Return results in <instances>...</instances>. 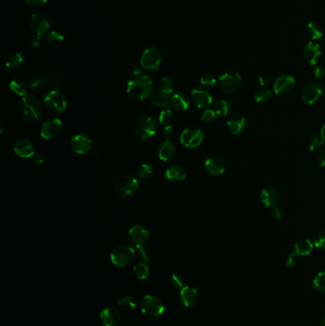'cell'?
Returning <instances> with one entry per match:
<instances>
[{"label":"cell","instance_id":"4dcf8cb0","mask_svg":"<svg viewBox=\"0 0 325 326\" xmlns=\"http://www.w3.org/2000/svg\"><path fill=\"white\" fill-rule=\"evenodd\" d=\"M10 89L14 94L22 98L28 94L29 87L27 81H23L20 78H15L10 82Z\"/></svg>","mask_w":325,"mask_h":326},{"label":"cell","instance_id":"d6986e66","mask_svg":"<svg viewBox=\"0 0 325 326\" xmlns=\"http://www.w3.org/2000/svg\"><path fill=\"white\" fill-rule=\"evenodd\" d=\"M191 101L193 104L199 108L203 109L210 106L213 102L212 96L205 90L202 89H194L191 92Z\"/></svg>","mask_w":325,"mask_h":326},{"label":"cell","instance_id":"9f6ffc18","mask_svg":"<svg viewBox=\"0 0 325 326\" xmlns=\"http://www.w3.org/2000/svg\"><path fill=\"white\" fill-rule=\"evenodd\" d=\"M29 5L34 7V8H40L43 7L48 0H26Z\"/></svg>","mask_w":325,"mask_h":326},{"label":"cell","instance_id":"ab89813d","mask_svg":"<svg viewBox=\"0 0 325 326\" xmlns=\"http://www.w3.org/2000/svg\"><path fill=\"white\" fill-rule=\"evenodd\" d=\"M118 305L119 307L122 310V311H132L133 309H135L137 303L136 301L130 297V296H123L120 299H119L118 301Z\"/></svg>","mask_w":325,"mask_h":326},{"label":"cell","instance_id":"b9f144b4","mask_svg":"<svg viewBox=\"0 0 325 326\" xmlns=\"http://www.w3.org/2000/svg\"><path fill=\"white\" fill-rule=\"evenodd\" d=\"M154 173V169L152 167V165L148 164V163H143L139 166L138 171H137V175L138 177L142 180H147L151 178V176H153Z\"/></svg>","mask_w":325,"mask_h":326},{"label":"cell","instance_id":"2e32d148","mask_svg":"<svg viewBox=\"0 0 325 326\" xmlns=\"http://www.w3.org/2000/svg\"><path fill=\"white\" fill-rule=\"evenodd\" d=\"M14 153L21 158H30L35 154V147L32 140L21 138L17 140L13 145Z\"/></svg>","mask_w":325,"mask_h":326},{"label":"cell","instance_id":"e575fe53","mask_svg":"<svg viewBox=\"0 0 325 326\" xmlns=\"http://www.w3.org/2000/svg\"><path fill=\"white\" fill-rule=\"evenodd\" d=\"M272 97V92L267 87H259L254 93V100L257 103L267 102Z\"/></svg>","mask_w":325,"mask_h":326},{"label":"cell","instance_id":"ac0fdd59","mask_svg":"<svg viewBox=\"0 0 325 326\" xmlns=\"http://www.w3.org/2000/svg\"><path fill=\"white\" fill-rule=\"evenodd\" d=\"M302 56L306 63L316 65L322 56L321 46L318 43L309 42L302 50Z\"/></svg>","mask_w":325,"mask_h":326},{"label":"cell","instance_id":"9c48e42d","mask_svg":"<svg viewBox=\"0 0 325 326\" xmlns=\"http://www.w3.org/2000/svg\"><path fill=\"white\" fill-rule=\"evenodd\" d=\"M128 238L133 247L143 248L149 240V233L145 227L140 224L132 226L128 232Z\"/></svg>","mask_w":325,"mask_h":326},{"label":"cell","instance_id":"7c38bea8","mask_svg":"<svg viewBox=\"0 0 325 326\" xmlns=\"http://www.w3.org/2000/svg\"><path fill=\"white\" fill-rule=\"evenodd\" d=\"M50 27L49 18L43 14L35 13L29 18V28L35 35H44L50 30Z\"/></svg>","mask_w":325,"mask_h":326},{"label":"cell","instance_id":"f6af8a7d","mask_svg":"<svg viewBox=\"0 0 325 326\" xmlns=\"http://www.w3.org/2000/svg\"><path fill=\"white\" fill-rule=\"evenodd\" d=\"M216 117H217V115H216V113L214 112L213 109H206L203 112L200 120L203 123H212L215 120Z\"/></svg>","mask_w":325,"mask_h":326},{"label":"cell","instance_id":"db71d44e","mask_svg":"<svg viewBox=\"0 0 325 326\" xmlns=\"http://www.w3.org/2000/svg\"><path fill=\"white\" fill-rule=\"evenodd\" d=\"M314 75L318 79H323L325 77V66L319 65L314 70Z\"/></svg>","mask_w":325,"mask_h":326},{"label":"cell","instance_id":"8992f818","mask_svg":"<svg viewBox=\"0 0 325 326\" xmlns=\"http://www.w3.org/2000/svg\"><path fill=\"white\" fill-rule=\"evenodd\" d=\"M241 83H242L241 76L236 72L226 73L224 75H222L218 81L220 90L228 95L236 93L240 88Z\"/></svg>","mask_w":325,"mask_h":326},{"label":"cell","instance_id":"6125c7cd","mask_svg":"<svg viewBox=\"0 0 325 326\" xmlns=\"http://www.w3.org/2000/svg\"><path fill=\"white\" fill-rule=\"evenodd\" d=\"M318 326H325V319L322 320V321L320 322V324L318 325Z\"/></svg>","mask_w":325,"mask_h":326},{"label":"cell","instance_id":"4fadbf2b","mask_svg":"<svg viewBox=\"0 0 325 326\" xmlns=\"http://www.w3.org/2000/svg\"><path fill=\"white\" fill-rule=\"evenodd\" d=\"M323 95V89L319 82L317 81H309L307 82L301 90V98L302 101L306 104H314L320 100Z\"/></svg>","mask_w":325,"mask_h":326},{"label":"cell","instance_id":"680465c9","mask_svg":"<svg viewBox=\"0 0 325 326\" xmlns=\"http://www.w3.org/2000/svg\"><path fill=\"white\" fill-rule=\"evenodd\" d=\"M271 214L272 216L275 218V220H279L282 216V213H281V210L279 208H277L276 206H274L271 208Z\"/></svg>","mask_w":325,"mask_h":326},{"label":"cell","instance_id":"74e56055","mask_svg":"<svg viewBox=\"0 0 325 326\" xmlns=\"http://www.w3.org/2000/svg\"><path fill=\"white\" fill-rule=\"evenodd\" d=\"M174 120H175V114L173 110L169 108L161 111L158 116V121L162 125H170L174 121Z\"/></svg>","mask_w":325,"mask_h":326},{"label":"cell","instance_id":"ee69618b","mask_svg":"<svg viewBox=\"0 0 325 326\" xmlns=\"http://www.w3.org/2000/svg\"><path fill=\"white\" fill-rule=\"evenodd\" d=\"M171 285L175 289H181L185 286V278L179 274H174L170 279Z\"/></svg>","mask_w":325,"mask_h":326},{"label":"cell","instance_id":"7dc6e473","mask_svg":"<svg viewBox=\"0 0 325 326\" xmlns=\"http://www.w3.org/2000/svg\"><path fill=\"white\" fill-rule=\"evenodd\" d=\"M137 257L139 260V262L146 263V264H149L151 262L150 257H149L148 253L143 248L137 249Z\"/></svg>","mask_w":325,"mask_h":326},{"label":"cell","instance_id":"c3c4849f","mask_svg":"<svg viewBox=\"0 0 325 326\" xmlns=\"http://www.w3.org/2000/svg\"><path fill=\"white\" fill-rule=\"evenodd\" d=\"M315 245L319 249L325 250V231L320 232L315 238Z\"/></svg>","mask_w":325,"mask_h":326},{"label":"cell","instance_id":"603a6c76","mask_svg":"<svg viewBox=\"0 0 325 326\" xmlns=\"http://www.w3.org/2000/svg\"><path fill=\"white\" fill-rule=\"evenodd\" d=\"M100 320L104 326H117L120 323V314L114 307H107L100 313Z\"/></svg>","mask_w":325,"mask_h":326},{"label":"cell","instance_id":"ba28073f","mask_svg":"<svg viewBox=\"0 0 325 326\" xmlns=\"http://www.w3.org/2000/svg\"><path fill=\"white\" fill-rule=\"evenodd\" d=\"M44 106L52 114H59L66 110L67 101L65 97L56 90H51L50 93L44 98Z\"/></svg>","mask_w":325,"mask_h":326},{"label":"cell","instance_id":"277c9868","mask_svg":"<svg viewBox=\"0 0 325 326\" xmlns=\"http://www.w3.org/2000/svg\"><path fill=\"white\" fill-rule=\"evenodd\" d=\"M139 309L144 315L156 318L164 313L165 305L159 298L146 295L139 301Z\"/></svg>","mask_w":325,"mask_h":326},{"label":"cell","instance_id":"7402d4cb","mask_svg":"<svg viewBox=\"0 0 325 326\" xmlns=\"http://www.w3.org/2000/svg\"><path fill=\"white\" fill-rule=\"evenodd\" d=\"M180 300L185 307L194 306L199 300V293L197 289L193 286L186 285L180 289Z\"/></svg>","mask_w":325,"mask_h":326},{"label":"cell","instance_id":"8fae6325","mask_svg":"<svg viewBox=\"0 0 325 326\" xmlns=\"http://www.w3.org/2000/svg\"><path fill=\"white\" fill-rule=\"evenodd\" d=\"M162 62V54L156 48L151 47L144 51L140 57V64L143 69L153 71L156 70Z\"/></svg>","mask_w":325,"mask_h":326},{"label":"cell","instance_id":"3957f363","mask_svg":"<svg viewBox=\"0 0 325 326\" xmlns=\"http://www.w3.org/2000/svg\"><path fill=\"white\" fill-rule=\"evenodd\" d=\"M110 258L116 266L127 267L136 260L137 250L130 245H120L112 251Z\"/></svg>","mask_w":325,"mask_h":326},{"label":"cell","instance_id":"816d5d0a","mask_svg":"<svg viewBox=\"0 0 325 326\" xmlns=\"http://www.w3.org/2000/svg\"><path fill=\"white\" fill-rule=\"evenodd\" d=\"M142 69H143V67H142V65L140 63L139 64L138 63H135L130 68V74L135 75V76H138V75H140V74H141Z\"/></svg>","mask_w":325,"mask_h":326},{"label":"cell","instance_id":"5bb4252c","mask_svg":"<svg viewBox=\"0 0 325 326\" xmlns=\"http://www.w3.org/2000/svg\"><path fill=\"white\" fill-rule=\"evenodd\" d=\"M63 128V123L59 119L52 118L43 122L40 128V136L44 139H53L57 137Z\"/></svg>","mask_w":325,"mask_h":326},{"label":"cell","instance_id":"1f68e13d","mask_svg":"<svg viewBox=\"0 0 325 326\" xmlns=\"http://www.w3.org/2000/svg\"><path fill=\"white\" fill-rule=\"evenodd\" d=\"M152 104L154 107L167 108L171 105V98H169V96L167 94L163 93L161 90H158L153 96Z\"/></svg>","mask_w":325,"mask_h":326},{"label":"cell","instance_id":"cb8c5ba5","mask_svg":"<svg viewBox=\"0 0 325 326\" xmlns=\"http://www.w3.org/2000/svg\"><path fill=\"white\" fill-rule=\"evenodd\" d=\"M175 152V143L170 139H165L157 147V156L162 161H169L174 157Z\"/></svg>","mask_w":325,"mask_h":326},{"label":"cell","instance_id":"d4e9b609","mask_svg":"<svg viewBox=\"0 0 325 326\" xmlns=\"http://www.w3.org/2000/svg\"><path fill=\"white\" fill-rule=\"evenodd\" d=\"M246 127V120L241 115H234L227 121V129L232 135L241 134Z\"/></svg>","mask_w":325,"mask_h":326},{"label":"cell","instance_id":"d590c367","mask_svg":"<svg viewBox=\"0 0 325 326\" xmlns=\"http://www.w3.org/2000/svg\"><path fill=\"white\" fill-rule=\"evenodd\" d=\"M324 141L322 138L321 134L318 135L317 133L312 134L309 137V149L313 153H319L320 151L323 150V145H324Z\"/></svg>","mask_w":325,"mask_h":326},{"label":"cell","instance_id":"f5cc1de1","mask_svg":"<svg viewBox=\"0 0 325 326\" xmlns=\"http://www.w3.org/2000/svg\"><path fill=\"white\" fill-rule=\"evenodd\" d=\"M174 133H175L174 127L171 125V124L170 125L164 126V128H163V137H165V139H170L174 136Z\"/></svg>","mask_w":325,"mask_h":326},{"label":"cell","instance_id":"f1b7e54d","mask_svg":"<svg viewBox=\"0 0 325 326\" xmlns=\"http://www.w3.org/2000/svg\"><path fill=\"white\" fill-rule=\"evenodd\" d=\"M232 108H233V105L231 101H227V100H220L214 104L213 110L219 118L222 119V118H226L231 113Z\"/></svg>","mask_w":325,"mask_h":326},{"label":"cell","instance_id":"f546056e","mask_svg":"<svg viewBox=\"0 0 325 326\" xmlns=\"http://www.w3.org/2000/svg\"><path fill=\"white\" fill-rule=\"evenodd\" d=\"M23 63V56L17 51H11L5 56V65L9 69H18Z\"/></svg>","mask_w":325,"mask_h":326},{"label":"cell","instance_id":"681fc988","mask_svg":"<svg viewBox=\"0 0 325 326\" xmlns=\"http://www.w3.org/2000/svg\"><path fill=\"white\" fill-rule=\"evenodd\" d=\"M257 83L260 87H268L272 83V77L268 74H263L257 77Z\"/></svg>","mask_w":325,"mask_h":326},{"label":"cell","instance_id":"6da1fadb","mask_svg":"<svg viewBox=\"0 0 325 326\" xmlns=\"http://www.w3.org/2000/svg\"><path fill=\"white\" fill-rule=\"evenodd\" d=\"M18 109L22 118L32 122L38 120L44 112L43 103L37 97L30 93L20 99Z\"/></svg>","mask_w":325,"mask_h":326},{"label":"cell","instance_id":"4316f807","mask_svg":"<svg viewBox=\"0 0 325 326\" xmlns=\"http://www.w3.org/2000/svg\"><path fill=\"white\" fill-rule=\"evenodd\" d=\"M171 106L179 112L186 111L190 106V99L182 93H176L171 97Z\"/></svg>","mask_w":325,"mask_h":326},{"label":"cell","instance_id":"484cf974","mask_svg":"<svg viewBox=\"0 0 325 326\" xmlns=\"http://www.w3.org/2000/svg\"><path fill=\"white\" fill-rule=\"evenodd\" d=\"M165 176L168 180L173 182H180L183 181L186 176L187 173L185 168L182 165L179 164H173L169 166L165 171Z\"/></svg>","mask_w":325,"mask_h":326},{"label":"cell","instance_id":"60d3db41","mask_svg":"<svg viewBox=\"0 0 325 326\" xmlns=\"http://www.w3.org/2000/svg\"><path fill=\"white\" fill-rule=\"evenodd\" d=\"M159 86H160L159 90H161L163 93H165L167 95H170L174 92L175 82L170 76H164V77L161 78Z\"/></svg>","mask_w":325,"mask_h":326},{"label":"cell","instance_id":"44dd1931","mask_svg":"<svg viewBox=\"0 0 325 326\" xmlns=\"http://www.w3.org/2000/svg\"><path fill=\"white\" fill-rule=\"evenodd\" d=\"M205 169L211 175H222L225 172V162L220 156H211L205 161Z\"/></svg>","mask_w":325,"mask_h":326},{"label":"cell","instance_id":"11a10c76","mask_svg":"<svg viewBox=\"0 0 325 326\" xmlns=\"http://www.w3.org/2000/svg\"><path fill=\"white\" fill-rule=\"evenodd\" d=\"M51 86L52 87V89H53V90H56V91H58V90H59V89H61V88H62V86H63L62 80H61L60 78L54 77V78H52V79H51Z\"/></svg>","mask_w":325,"mask_h":326},{"label":"cell","instance_id":"e0dca14e","mask_svg":"<svg viewBox=\"0 0 325 326\" xmlns=\"http://www.w3.org/2000/svg\"><path fill=\"white\" fill-rule=\"evenodd\" d=\"M71 148L78 154H85L93 148L91 138L85 135H75L71 139Z\"/></svg>","mask_w":325,"mask_h":326},{"label":"cell","instance_id":"9a60e30c","mask_svg":"<svg viewBox=\"0 0 325 326\" xmlns=\"http://www.w3.org/2000/svg\"><path fill=\"white\" fill-rule=\"evenodd\" d=\"M295 78L291 75H281L274 82V92L279 96L289 95L295 88Z\"/></svg>","mask_w":325,"mask_h":326},{"label":"cell","instance_id":"52a82bcc","mask_svg":"<svg viewBox=\"0 0 325 326\" xmlns=\"http://www.w3.org/2000/svg\"><path fill=\"white\" fill-rule=\"evenodd\" d=\"M156 131H157V122L154 119L151 117L142 118L137 122L135 127L136 136L140 140H147L153 137L155 135Z\"/></svg>","mask_w":325,"mask_h":326},{"label":"cell","instance_id":"8d00e7d4","mask_svg":"<svg viewBox=\"0 0 325 326\" xmlns=\"http://www.w3.org/2000/svg\"><path fill=\"white\" fill-rule=\"evenodd\" d=\"M134 274L138 279H146L150 275L148 264L138 262L134 266Z\"/></svg>","mask_w":325,"mask_h":326},{"label":"cell","instance_id":"f907efd6","mask_svg":"<svg viewBox=\"0 0 325 326\" xmlns=\"http://www.w3.org/2000/svg\"><path fill=\"white\" fill-rule=\"evenodd\" d=\"M29 45L32 49H38L41 45V39H40V36L38 35H33L30 39H29Z\"/></svg>","mask_w":325,"mask_h":326},{"label":"cell","instance_id":"6f0895ef","mask_svg":"<svg viewBox=\"0 0 325 326\" xmlns=\"http://www.w3.org/2000/svg\"><path fill=\"white\" fill-rule=\"evenodd\" d=\"M317 161L320 166L325 167V149L320 151L317 154Z\"/></svg>","mask_w":325,"mask_h":326},{"label":"cell","instance_id":"bcb514c9","mask_svg":"<svg viewBox=\"0 0 325 326\" xmlns=\"http://www.w3.org/2000/svg\"><path fill=\"white\" fill-rule=\"evenodd\" d=\"M200 83L204 86H213L217 83V78L212 74H205L200 77Z\"/></svg>","mask_w":325,"mask_h":326},{"label":"cell","instance_id":"94428289","mask_svg":"<svg viewBox=\"0 0 325 326\" xmlns=\"http://www.w3.org/2000/svg\"><path fill=\"white\" fill-rule=\"evenodd\" d=\"M321 136H322L323 141H324V143H325V124L324 125V127L322 128V131H321Z\"/></svg>","mask_w":325,"mask_h":326},{"label":"cell","instance_id":"d6a6232c","mask_svg":"<svg viewBox=\"0 0 325 326\" xmlns=\"http://www.w3.org/2000/svg\"><path fill=\"white\" fill-rule=\"evenodd\" d=\"M313 243L309 240H300L294 245V254L296 256H307L313 251Z\"/></svg>","mask_w":325,"mask_h":326},{"label":"cell","instance_id":"ffe728a7","mask_svg":"<svg viewBox=\"0 0 325 326\" xmlns=\"http://www.w3.org/2000/svg\"><path fill=\"white\" fill-rule=\"evenodd\" d=\"M280 194L278 190L273 186H266L261 190L260 201L267 207H274L279 202Z\"/></svg>","mask_w":325,"mask_h":326},{"label":"cell","instance_id":"5b68a950","mask_svg":"<svg viewBox=\"0 0 325 326\" xmlns=\"http://www.w3.org/2000/svg\"><path fill=\"white\" fill-rule=\"evenodd\" d=\"M139 188L138 180L133 176L123 175L115 181L116 192L122 197H130L137 192Z\"/></svg>","mask_w":325,"mask_h":326},{"label":"cell","instance_id":"7bdbcfd3","mask_svg":"<svg viewBox=\"0 0 325 326\" xmlns=\"http://www.w3.org/2000/svg\"><path fill=\"white\" fill-rule=\"evenodd\" d=\"M314 286L320 292H325V271L320 272L314 278Z\"/></svg>","mask_w":325,"mask_h":326},{"label":"cell","instance_id":"836d02e7","mask_svg":"<svg viewBox=\"0 0 325 326\" xmlns=\"http://www.w3.org/2000/svg\"><path fill=\"white\" fill-rule=\"evenodd\" d=\"M305 33H306L307 36H309L313 40L320 39L323 36L322 27L319 24L315 23V22H311V23L307 24L306 28H305Z\"/></svg>","mask_w":325,"mask_h":326},{"label":"cell","instance_id":"f35d334b","mask_svg":"<svg viewBox=\"0 0 325 326\" xmlns=\"http://www.w3.org/2000/svg\"><path fill=\"white\" fill-rule=\"evenodd\" d=\"M64 39V35L61 33L52 31L47 37V42L51 47H59L63 44Z\"/></svg>","mask_w":325,"mask_h":326},{"label":"cell","instance_id":"30bf717a","mask_svg":"<svg viewBox=\"0 0 325 326\" xmlns=\"http://www.w3.org/2000/svg\"><path fill=\"white\" fill-rule=\"evenodd\" d=\"M204 139V135L202 131L196 128L190 127L182 131L180 135V142L183 146L187 148H196L200 146Z\"/></svg>","mask_w":325,"mask_h":326},{"label":"cell","instance_id":"7a4b0ae2","mask_svg":"<svg viewBox=\"0 0 325 326\" xmlns=\"http://www.w3.org/2000/svg\"><path fill=\"white\" fill-rule=\"evenodd\" d=\"M153 79L148 75H138L127 84V94L136 101L148 99L153 91Z\"/></svg>","mask_w":325,"mask_h":326},{"label":"cell","instance_id":"91938a15","mask_svg":"<svg viewBox=\"0 0 325 326\" xmlns=\"http://www.w3.org/2000/svg\"><path fill=\"white\" fill-rule=\"evenodd\" d=\"M33 161L35 164H42L44 162V157H43V155L41 154H35L33 156Z\"/></svg>","mask_w":325,"mask_h":326},{"label":"cell","instance_id":"83f0119b","mask_svg":"<svg viewBox=\"0 0 325 326\" xmlns=\"http://www.w3.org/2000/svg\"><path fill=\"white\" fill-rule=\"evenodd\" d=\"M48 83L47 77L43 75H31L27 79V84L30 90L37 91L44 88Z\"/></svg>","mask_w":325,"mask_h":326}]
</instances>
